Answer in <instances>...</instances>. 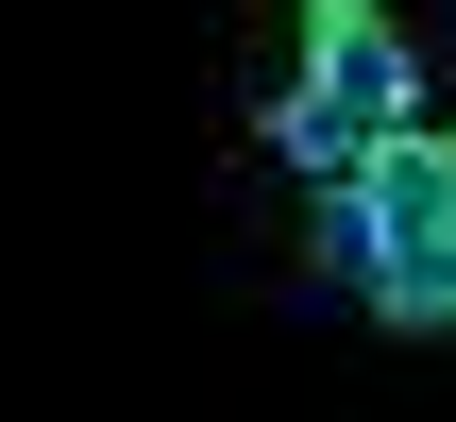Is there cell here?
<instances>
[{"label":"cell","mask_w":456,"mask_h":422,"mask_svg":"<svg viewBox=\"0 0 456 422\" xmlns=\"http://www.w3.org/2000/svg\"><path fill=\"white\" fill-rule=\"evenodd\" d=\"M440 186H456V135H440Z\"/></svg>","instance_id":"4"},{"label":"cell","mask_w":456,"mask_h":422,"mask_svg":"<svg viewBox=\"0 0 456 422\" xmlns=\"http://www.w3.org/2000/svg\"><path fill=\"white\" fill-rule=\"evenodd\" d=\"M322 271H338L372 321H456V186H440V135H372L355 186H322Z\"/></svg>","instance_id":"1"},{"label":"cell","mask_w":456,"mask_h":422,"mask_svg":"<svg viewBox=\"0 0 456 422\" xmlns=\"http://www.w3.org/2000/svg\"><path fill=\"white\" fill-rule=\"evenodd\" d=\"M305 85L355 118V135H423V68L389 34V0H305Z\"/></svg>","instance_id":"2"},{"label":"cell","mask_w":456,"mask_h":422,"mask_svg":"<svg viewBox=\"0 0 456 422\" xmlns=\"http://www.w3.org/2000/svg\"><path fill=\"white\" fill-rule=\"evenodd\" d=\"M271 152H288L305 186H355V152H372V135H355V118H338L322 85H288V101H271Z\"/></svg>","instance_id":"3"}]
</instances>
